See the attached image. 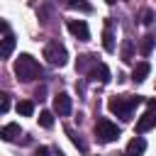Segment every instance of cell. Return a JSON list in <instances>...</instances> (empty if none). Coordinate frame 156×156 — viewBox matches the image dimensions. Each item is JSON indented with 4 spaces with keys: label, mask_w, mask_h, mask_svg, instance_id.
<instances>
[{
    "label": "cell",
    "mask_w": 156,
    "mask_h": 156,
    "mask_svg": "<svg viewBox=\"0 0 156 156\" xmlns=\"http://www.w3.org/2000/svg\"><path fill=\"white\" fill-rule=\"evenodd\" d=\"M136 105H141V95H119V98L115 95L107 100V110L122 119H132V110Z\"/></svg>",
    "instance_id": "cell-1"
},
{
    "label": "cell",
    "mask_w": 156,
    "mask_h": 156,
    "mask_svg": "<svg viewBox=\"0 0 156 156\" xmlns=\"http://www.w3.org/2000/svg\"><path fill=\"white\" fill-rule=\"evenodd\" d=\"M15 76L22 83H32L41 76V66L29 56V54H20V58L15 61Z\"/></svg>",
    "instance_id": "cell-2"
},
{
    "label": "cell",
    "mask_w": 156,
    "mask_h": 156,
    "mask_svg": "<svg viewBox=\"0 0 156 156\" xmlns=\"http://www.w3.org/2000/svg\"><path fill=\"white\" fill-rule=\"evenodd\" d=\"M44 58L51 63V66H66L68 63V51H66V46L58 41V39H51L46 46H44Z\"/></svg>",
    "instance_id": "cell-3"
},
{
    "label": "cell",
    "mask_w": 156,
    "mask_h": 156,
    "mask_svg": "<svg viewBox=\"0 0 156 156\" xmlns=\"http://www.w3.org/2000/svg\"><path fill=\"white\" fill-rule=\"evenodd\" d=\"M95 136H98V141L110 144V141H115V139L119 136V127H117L115 122H110V119H98V124H95Z\"/></svg>",
    "instance_id": "cell-4"
},
{
    "label": "cell",
    "mask_w": 156,
    "mask_h": 156,
    "mask_svg": "<svg viewBox=\"0 0 156 156\" xmlns=\"http://www.w3.org/2000/svg\"><path fill=\"white\" fill-rule=\"evenodd\" d=\"M154 127H156V107H149V112H144L136 119V134H144V132H149Z\"/></svg>",
    "instance_id": "cell-5"
},
{
    "label": "cell",
    "mask_w": 156,
    "mask_h": 156,
    "mask_svg": "<svg viewBox=\"0 0 156 156\" xmlns=\"http://www.w3.org/2000/svg\"><path fill=\"white\" fill-rule=\"evenodd\" d=\"M68 32L73 37H78L80 41H88L90 39V29H88L85 20H68Z\"/></svg>",
    "instance_id": "cell-6"
},
{
    "label": "cell",
    "mask_w": 156,
    "mask_h": 156,
    "mask_svg": "<svg viewBox=\"0 0 156 156\" xmlns=\"http://www.w3.org/2000/svg\"><path fill=\"white\" fill-rule=\"evenodd\" d=\"M54 110L61 115V117H66V115H71V110H73V102H71V95L68 93H58L56 98H54Z\"/></svg>",
    "instance_id": "cell-7"
},
{
    "label": "cell",
    "mask_w": 156,
    "mask_h": 156,
    "mask_svg": "<svg viewBox=\"0 0 156 156\" xmlns=\"http://www.w3.org/2000/svg\"><path fill=\"white\" fill-rule=\"evenodd\" d=\"M12 49H15V34L10 32V24L2 22V58H10Z\"/></svg>",
    "instance_id": "cell-8"
},
{
    "label": "cell",
    "mask_w": 156,
    "mask_h": 156,
    "mask_svg": "<svg viewBox=\"0 0 156 156\" xmlns=\"http://www.w3.org/2000/svg\"><path fill=\"white\" fill-rule=\"evenodd\" d=\"M88 78H90V80L107 83V80H110V71H107V66H105V63H98V61H95V63H93V68L88 71Z\"/></svg>",
    "instance_id": "cell-9"
},
{
    "label": "cell",
    "mask_w": 156,
    "mask_h": 156,
    "mask_svg": "<svg viewBox=\"0 0 156 156\" xmlns=\"http://www.w3.org/2000/svg\"><path fill=\"white\" fill-rule=\"evenodd\" d=\"M144 151H146V139H144V136H134V139L127 144V149H124L127 156H141Z\"/></svg>",
    "instance_id": "cell-10"
},
{
    "label": "cell",
    "mask_w": 156,
    "mask_h": 156,
    "mask_svg": "<svg viewBox=\"0 0 156 156\" xmlns=\"http://www.w3.org/2000/svg\"><path fill=\"white\" fill-rule=\"evenodd\" d=\"M102 46L105 51H115V34H112V22L105 20V32H102Z\"/></svg>",
    "instance_id": "cell-11"
},
{
    "label": "cell",
    "mask_w": 156,
    "mask_h": 156,
    "mask_svg": "<svg viewBox=\"0 0 156 156\" xmlns=\"http://www.w3.org/2000/svg\"><path fill=\"white\" fill-rule=\"evenodd\" d=\"M149 71H151V66H149L146 61H139V63L134 66V71H132V80H134V83H141V80H146Z\"/></svg>",
    "instance_id": "cell-12"
},
{
    "label": "cell",
    "mask_w": 156,
    "mask_h": 156,
    "mask_svg": "<svg viewBox=\"0 0 156 156\" xmlns=\"http://www.w3.org/2000/svg\"><path fill=\"white\" fill-rule=\"evenodd\" d=\"M20 134H22V129H20V124H15V122L5 124V127H2V132H0V136H2L5 141H15Z\"/></svg>",
    "instance_id": "cell-13"
},
{
    "label": "cell",
    "mask_w": 156,
    "mask_h": 156,
    "mask_svg": "<svg viewBox=\"0 0 156 156\" xmlns=\"http://www.w3.org/2000/svg\"><path fill=\"white\" fill-rule=\"evenodd\" d=\"M154 41H156V37H154V34H146V37L141 39V46H139L141 56H149V54H151V49H154Z\"/></svg>",
    "instance_id": "cell-14"
},
{
    "label": "cell",
    "mask_w": 156,
    "mask_h": 156,
    "mask_svg": "<svg viewBox=\"0 0 156 156\" xmlns=\"http://www.w3.org/2000/svg\"><path fill=\"white\" fill-rule=\"evenodd\" d=\"M134 58V44H132V39H124V44H122V61H132Z\"/></svg>",
    "instance_id": "cell-15"
},
{
    "label": "cell",
    "mask_w": 156,
    "mask_h": 156,
    "mask_svg": "<svg viewBox=\"0 0 156 156\" xmlns=\"http://www.w3.org/2000/svg\"><path fill=\"white\" fill-rule=\"evenodd\" d=\"M17 112L24 115V117H29V115L34 112V102H32V100H20V102H17Z\"/></svg>",
    "instance_id": "cell-16"
},
{
    "label": "cell",
    "mask_w": 156,
    "mask_h": 156,
    "mask_svg": "<svg viewBox=\"0 0 156 156\" xmlns=\"http://www.w3.org/2000/svg\"><path fill=\"white\" fill-rule=\"evenodd\" d=\"M39 124L46 127V129H51V127H54V115H51L49 110H44V112L39 115Z\"/></svg>",
    "instance_id": "cell-17"
},
{
    "label": "cell",
    "mask_w": 156,
    "mask_h": 156,
    "mask_svg": "<svg viewBox=\"0 0 156 156\" xmlns=\"http://www.w3.org/2000/svg\"><path fill=\"white\" fill-rule=\"evenodd\" d=\"M68 7H73V10H83V12H90V10H93L85 0H68Z\"/></svg>",
    "instance_id": "cell-18"
},
{
    "label": "cell",
    "mask_w": 156,
    "mask_h": 156,
    "mask_svg": "<svg viewBox=\"0 0 156 156\" xmlns=\"http://www.w3.org/2000/svg\"><path fill=\"white\" fill-rule=\"evenodd\" d=\"M68 136H71V141H73V144H76V146H78L80 151H85V149H88V146H85V141H83V139H80V136L76 134V132H68Z\"/></svg>",
    "instance_id": "cell-19"
},
{
    "label": "cell",
    "mask_w": 156,
    "mask_h": 156,
    "mask_svg": "<svg viewBox=\"0 0 156 156\" xmlns=\"http://www.w3.org/2000/svg\"><path fill=\"white\" fill-rule=\"evenodd\" d=\"M139 17H141V24H151V22H154V12H151V10H141Z\"/></svg>",
    "instance_id": "cell-20"
},
{
    "label": "cell",
    "mask_w": 156,
    "mask_h": 156,
    "mask_svg": "<svg viewBox=\"0 0 156 156\" xmlns=\"http://www.w3.org/2000/svg\"><path fill=\"white\" fill-rule=\"evenodd\" d=\"M0 98H2V102H0V112H2V115H5V112H7V110H10V95H7V93H2V95H0Z\"/></svg>",
    "instance_id": "cell-21"
},
{
    "label": "cell",
    "mask_w": 156,
    "mask_h": 156,
    "mask_svg": "<svg viewBox=\"0 0 156 156\" xmlns=\"http://www.w3.org/2000/svg\"><path fill=\"white\" fill-rule=\"evenodd\" d=\"M34 156H51V151H49V149H46V146H39V149H37V154H34Z\"/></svg>",
    "instance_id": "cell-22"
},
{
    "label": "cell",
    "mask_w": 156,
    "mask_h": 156,
    "mask_svg": "<svg viewBox=\"0 0 156 156\" xmlns=\"http://www.w3.org/2000/svg\"><path fill=\"white\" fill-rule=\"evenodd\" d=\"M149 107H156V100H151V102H149Z\"/></svg>",
    "instance_id": "cell-23"
},
{
    "label": "cell",
    "mask_w": 156,
    "mask_h": 156,
    "mask_svg": "<svg viewBox=\"0 0 156 156\" xmlns=\"http://www.w3.org/2000/svg\"><path fill=\"white\" fill-rule=\"evenodd\" d=\"M105 2H110V5H115V2H117V0H105Z\"/></svg>",
    "instance_id": "cell-24"
}]
</instances>
